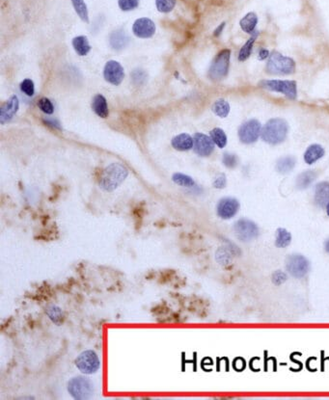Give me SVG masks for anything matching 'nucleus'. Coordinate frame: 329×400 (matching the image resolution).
<instances>
[{
    "mask_svg": "<svg viewBox=\"0 0 329 400\" xmlns=\"http://www.w3.org/2000/svg\"><path fill=\"white\" fill-rule=\"evenodd\" d=\"M129 170L121 163H112L108 165L101 173L99 177V186L105 192H113L127 178Z\"/></svg>",
    "mask_w": 329,
    "mask_h": 400,
    "instance_id": "f257e3e1",
    "label": "nucleus"
},
{
    "mask_svg": "<svg viewBox=\"0 0 329 400\" xmlns=\"http://www.w3.org/2000/svg\"><path fill=\"white\" fill-rule=\"evenodd\" d=\"M289 131L288 123L281 118L270 119L262 128L263 140L270 145H277L285 141Z\"/></svg>",
    "mask_w": 329,
    "mask_h": 400,
    "instance_id": "f03ea898",
    "label": "nucleus"
},
{
    "mask_svg": "<svg viewBox=\"0 0 329 400\" xmlns=\"http://www.w3.org/2000/svg\"><path fill=\"white\" fill-rule=\"evenodd\" d=\"M265 70L269 75H293L296 72V62L290 57L284 56L277 51H273L268 57Z\"/></svg>",
    "mask_w": 329,
    "mask_h": 400,
    "instance_id": "7ed1b4c3",
    "label": "nucleus"
},
{
    "mask_svg": "<svg viewBox=\"0 0 329 400\" xmlns=\"http://www.w3.org/2000/svg\"><path fill=\"white\" fill-rule=\"evenodd\" d=\"M67 389L70 396L75 400H88L94 394V384L90 379L82 376L72 378L68 382Z\"/></svg>",
    "mask_w": 329,
    "mask_h": 400,
    "instance_id": "20e7f679",
    "label": "nucleus"
},
{
    "mask_svg": "<svg viewBox=\"0 0 329 400\" xmlns=\"http://www.w3.org/2000/svg\"><path fill=\"white\" fill-rule=\"evenodd\" d=\"M230 49H223L216 55L209 70V78L211 80L219 81L227 77L230 66Z\"/></svg>",
    "mask_w": 329,
    "mask_h": 400,
    "instance_id": "39448f33",
    "label": "nucleus"
},
{
    "mask_svg": "<svg viewBox=\"0 0 329 400\" xmlns=\"http://www.w3.org/2000/svg\"><path fill=\"white\" fill-rule=\"evenodd\" d=\"M259 85L263 89L281 93L290 99H296L297 96L296 82L294 80H262Z\"/></svg>",
    "mask_w": 329,
    "mask_h": 400,
    "instance_id": "423d86ee",
    "label": "nucleus"
},
{
    "mask_svg": "<svg viewBox=\"0 0 329 400\" xmlns=\"http://www.w3.org/2000/svg\"><path fill=\"white\" fill-rule=\"evenodd\" d=\"M75 365L83 374L92 375L99 369L100 360L95 351L85 350L76 358Z\"/></svg>",
    "mask_w": 329,
    "mask_h": 400,
    "instance_id": "0eeeda50",
    "label": "nucleus"
},
{
    "mask_svg": "<svg viewBox=\"0 0 329 400\" xmlns=\"http://www.w3.org/2000/svg\"><path fill=\"white\" fill-rule=\"evenodd\" d=\"M287 271L295 278H303L307 275L310 269L309 260L302 255H292L286 261Z\"/></svg>",
    "mask_w": 329,
    "mask_h": 400,
    "instance_id": "6e6552de",
    "label": "nucleus"
},
{
    "mask_svg": "<svg viewBox=\"0 0 329 400\" xmlns=\"http://www.w3.org/2000/svg\"><path fill=\"white\" fill-rule=\"evenodd\" d=\"M234 230L238 240L244 242H248L257 239L260 232L257 224L247 218L238 220L234 226Z\"/></svg>",
    "mask_w": 329,
    "mask_h": 400,
    "instance_id": "1a4fd4ad",
    "label": "nucleus"
},
{
    "mask_svg": "<svg viewBox=\"0 0 329 400\" xmlns=\"http://www.w3.org/2000/svg\"><path fill=\"white\" fill-rule=\"evenodd\" d=\"M262 131L261 123L258 120L252 119L243 124L239 129L240 140L245 144L255 143Z\"/></svg>",
    "mask_w": 329,
    "mask_h": 400,
    "instance_id": "9d476101",
    "label": "nucleus"
},
{
    "mask_svg": "<svg viewBox=\"0 0 329 400\" xmlns=\"http://www.w3.org/2000/svg\"><path fill=\"white\" fill-rule=\"evenodd\" d=\"M240 203L237 199L226 197L221 199L216 207L217 215L224 220H228L236 216V214L240 210Z\"/></svg>",
    "mask_w": 329,
    "mask_h": 400,
    "instance_id": "9b49d317",
    "label": "nucleus"
},
{
    "mask_svg": "<svg viewBox=\"0 0 329 400\" xmlns=\"http://www.w3.org/2000/svg\"><path fill=\"white\" fill-rule=\"evenodd\" d=\"M193 150L200 157H209L214 150V143L211 136L198 132L193 137Z\"/></svg>",
    "mask_w": 329,
    "mask_h": 400,
    "instance_id": "f8f14e48",
    "label": "nucleus"
},
{
    "mask_svg": "<svg viewBox=\"0 0 329 400\" xmlns=\"http://www.w3.org/2000/svg\"><path fill=\"white\" fill-rule=\"evenodd\" d=\"M104 80L112 85L118 86L125 78V71L122 65L114 60H110L105 64L103 71Z\"/></svg>",
    "mask_w": 329,
    "mask_h": 400,
    "instance_id": "ddd939ff",
    "label": "nucleus"
},
{
    "mask_svg": "<svg viewBox=\"0 0 329 400\" xmlns=\"http://www.w3.org/2000/svg\"><path fill=\"white\" fill-rule=\"evenodd\" d=\"M133 34L141 39H148L155 35L156 24L148 17H141L135 20L132 26Z\"/></svg>",
    "mask_w": 329,
    "mask_h": 400,
    "instance_id": "4468645a",
    "label": "nucleus"
},
{
    "mask_svg": "<svg viewBox=\"0 0 329 400\" xmlns=\"http://www.w3.org/2000/svg\"><path fill=\"white\" fill-rule=\"evenodd\" d=\"M19 107V101L16 95H13L0 107V124L4 125L10 122L16 114Z\"/></svg>",
    "mask_w": 329,
    "mask_h": 400,
    "instance_id": "2eb2a0df",
    "label": "nucleus"
},
{
    "mask_svg": "<svg viewBox=\"0 0 329 400\" xmlns=\"http://www.w3.org/2000/svg\"><path fill=\"white\" fill-rule=\"evenodd\" d=\"M129 43L130 37L127 34V32L122 28L114 30L109 36V44L114 50H122L126 48Z\"/></svg>",
    "mask_w": 329,
    "mask_h": 400,
    "instance_id": "dca6fc26",
    "label": "nucleus"
},
{
    "mask_svg": "<svg viewBox=\"0 0 329 400\" xmlns=\"http://www.w3.org/2000/svg\"><path fill=\"white\" fill-rule=\"evenodd\" d=\"M314 200L318 207L327 208L329 203V182L323 181L316 186Z\"/></svg>",
    "mask_w": 329,
    "mask_h": 400,
    "instance_id": "f3484780",
    "label": "nucleus"
},
{
    "mask_svg": "<svg viewBox=\"0 0 329 400\" xmlns=\"http://www.w3.org/2000/svg\"><path fill=\"white\" fill-rule=\"evenodd\" d=\"M171 145L180 152L189 151L193 148V138L187 133H181L172 139Z\"/></svg>",
    "mask_w": 329,
    "mask_h": 400,
    "instance_id": "a211bd4d",
    "label": "nucleus"
},
{
    "mask_svg": "<svg viewBox=\"0 0 329 400\" xmlns=\"http://www.w3.org/2000/svg\"><path fill=\"white\" fill-rule=\"evenodd\" d=\"M92 109L93 111L100 118L105 119L108 117L109 115V110H108V106H107V101L106 98L100 95V94H97L92 100Z\"/></svg>",
    "mask_w": 329,
    "mask_h": 400,
    "instance_id": "6ab92c4d",
    "label": "nucleus"
},
{
    "mask_svg": "<svg viewBox=\"0 0 329 400\" xmlns=\"http://www.w3.org/2000/svg\"><path fill=\"white\" fill-rule=\"evenodd\" d=\"M324 156H325V149L321 145L314 144L308 147V149L306 150L304 154V161L307 164L311 165V164H314L316 161L321 160Z\"/></svg>",
    "mask_w": 329,
    "mask_h": 400,
    "instance_id": "aec40b11",
    "label": "nucleus"
},
{
    "mask_svg": "<svg viewBox=\"0 0 329 400\" xmlns=\"http://www.w3.org/2000/svg\"><path fill=\"white\" fill-rule=\"evenodd\" d=\"M317 173L315 171L309 170V171H305L303 173H301L297 177H296V187L300 190L306 189L308 188L317 178Z\"/></svg>",
    "mask_w": 329,
    "mask_h": 400,
    "instance_id": "412c9836",
    "label": "nucleus"
},
{
    "mask_svg": "<svg viewBox=\"0 0 329 400\" xmlns=\"http://www.w3.org/2000/svg\"><path fill=\"white\" fill-rule=\"evenodd\" d=\"M258 23V16L255 13H248L240 21V25L243 31L247 34H252Z\"/></svg>",
    "mask_w": 329,
    "mask_h": 400,
    "instance_id": "4be33fe9",
    "label": "nucleus"
},
{
    "mask_svg": "<svg viewBox=\"0 0 329 400\" xmlns=\"http://www.w3.org/2000/svg\"><path fill=\"white\" fill-rule=\"evenodd\" d=\"M73 47L76 50V52L80 56H85L87 55L90 50L91 47L89 45L88 38L86 36H78L73 40Z\"/></svg>",
    "mask_w": 329,
    "mask_h": 400,
    "instance_id": "5701e85b",
    "label": "nucleus"
},
{
    "mask_svg": "<svg viewBox=\"0 0 329 400\" xmlns=\"http://www.w3.org/2000/svg\"><path fill=\"white\" fill-rule=\"evenodd\" d=\"M46 314H47L48 318L53 324H55L57 326H60V325L63 324L65 317H64V313H63V311L61 310L60 307L55 306V305L49 306L46 310Z\"/></svg>",
    "mask_w": 329,
    "mask_h": 400,
    "instance_id": "b1692460",
    "label": "nucleus"
},
{
    "mask_svg": "<svg viewBox=\"0 0 329 400\" xmlns=\"http://www.w3.org/2000/svg\"><path fill=\"white\" fill-rule=\"evenodd\" d=\"M296 166V159L294 157H285L279 159L276 162V171L280 174L290 173Z\"/></svg>",
    "mask_w": 329,
    "mask_h": 400,
    "instance_id": "393cba45",
    "label": "nucleus"
},
{
    "mask_svg": "<svg viewBox=\"0 0 329 400\" xmlns=\"http://www.w3.org/2000/svg\"><path fill=\"white\" fill-rule=\"evenodd\" d=\"M258 36H259V32L255 30V31L251 34V37L248 39L247 44L241 48L240 53H239V60H240L241 62H244V61H246L247 59L249 58V56H250V54H251V52H252L253 46H254L255 41H256V39L258 38Z\"/></svg>",
    "mask_w": 329,
    "mask_h": 400,
    "instance_id": "a878e982",
    "label": "nucleus"
},
{
    "mask_svg": "<svg viewBox=\"0 0 329 400\" xmlns=\"http://www.w3.org/2000/svg\"><path fill=\"white\" fill-rule=\"evenodd\" d=\"M292 242V235L284 228L277 229L275 233V245L278 248H286Z\"/></svg>",
    "mask_w": 329,
    "mask_h": 400,
    "instance_id": "bb28decb",
    "label": "nucleus"
},
{
    "mask_svg": "<svg viewBox=\"0 0 329 400\" xmlns=\"http://www.w3.org/2000/svg\"><path fill=\"white\" fill-rule=\"evenodd\" d=\"M212 110L216 116L220 118H226L230 113V104L225 99L220 98L213 104Z\"/></svg>",
    "mask_w": 329,
    "mask_h": 400,
    "instance_id": "cd10ccee",
    "label": "nucleus"
},
{
    "mask_svg": "<svg viewBox=\"0 0 329 400\" xmlns=\"http://www.w3.org/2000/svg\"><path fill=\"white\" fill-rule=\"evenodd\" d=\"M172 180L174 183H176L179 186L187 187V188H192L193 186H195L194 179L191 176L181 174V173H175L172 176Z\"/></svg>",
    "mask_w": 329,
    "mask_h": 400,
    "instance_id": "c85d7f7f",
    "label": "nucleus"
},
{
    "mask_svg": "<svg viewBox=\"0 0 329 400\" xmlns=\"http://www.w3.org/2000/svg\"><path fill=\"white\" fill-rule=\"evenodd\" d=\"M211 138L213 139L214 143L220 149H223L227 144V136L223 129L215 128L210 132Z\"/></svg>",
    "mask_w": 329,
    "mask_h": 400,
    "instance_id": "c756f323",
    "label": "nucleus"
},
{
    "mask_svg": "<svg viewBox=\"0 0 329 400\" xmlns=\"http://www.w3.org/2000/svg\"><path fill=\"white\" fill-rule=\"evenodd\" d=\"M73 6L75 8L76 13L79 15V16L82 19L84 22L88 23L89 22V15H88V9L86 6V3L84 0H72Z\"/></svg>",
    "mask_w": 329,
    "mask_h": 400,
    "instance_id": "7c9ffc66",
    "label": "nucleus"
},
{
    "mask_svg": "<svg viewBox=\"0 0 329 400\" xmlns=\"http://www.w3.org/2000/svg\"><path fill=\"white\" fill-rule=\"evenodd\" d=\"M215 258L219 264L227 265L232 261L231 251L226 247H220L215 254Z\"/></svg>",
    "mask_w": 329,
    "mask_h": 400,
    "instance_id": "2f4dec72",
    "label": "nucleus"
},
{
    "mask_svg": "<svg viewBox=\"0 0 329 400\" xmlns=\"http://www.w3.org/2000/svg\"><path fill=\"white\" fill-rule=\"evenodd\" d=\"M176 0H156L157 9L162 13H169L176 6Z\"/></svg>",
    "mask_w": 329,
    "mask_h": 400,
    "instance_id": "473e14b6",
    "label": "nucleus"
},
{
    "mask_svg": "<svg viewBox=\"0 0 329 400\" xmlns=\"http://www.w3.org/2000/svg\"><path fill=\"white\" fill-rule=\"evenodd\" d=\"M38 107L48 115L52 114L54 111L53 104L48 97H42L38 102Z\"/></svg>",
    "mask_w": 329,
    "mask_h": 400,
    "instance_id": "72a5a7b5",
    "label": "nucleus"
},
{
    "mask_svg": "<svg viewBox=\"0 0 329 400\" xmlns=\"http://www.w3.org/2000/svg\"><path fill=\"white\" fill-rule=\"evenodd\" d=\"M20 91L28 96H32L35 94V87L34 82L29 79L23 80L20 83Z\"/></svg>",
    "mask_w": 329,
    "mask_h": 400,
    "instance_id": "f704fd0d",
    "label": "nucleus"
},
{
    "mask_svg": "<svg viewBox=\"0 0 329 400\" xmlns=\"http://www.w3.org/2000/svg\"><path fill=\"white\" fill-rule=\"evenodd\" d=\"M118 5L122 11L129 12L138 7L139 0H119Z\"/></svg>",
    "mask_w": 329,
    "mask_h": 400,
    "instance_id": "c9c22d12",
    "label": "nucleus"
},
{
    "mask_svg": "<svg viewBox=\"0 0 329 400\" xmlns=\"http://www.w3.org/2000/svg\"><path fill=\"white\" fill-rule=\"evenodd\" d=\"M222 162L224 164L225 167L233 169L235 167L238 166L239 164V159L236 155L233 154H229V153H225L223 155V159H222Z\"/></svg>",
    "mask_w": 329,
    "mask_h": 400,
    "instance_id": "e433bc0d",
    "label": "nucleus"
},
{
    "mask_svg": "<svg viewBox=\"0 0 329 400\" xmlns=\"http://www.w3.org/2000/svg\"><path fill=\"white\" fill-rule=\"evenodd\" d=\"M287 279H288V276L285 272L281 270H277L272 274L271 281L275 286H281L287 281Z\"/></svg>",
    "mask_w": 329,
    "mask_h": 400,
    "instance_id": "4c0bfd02",
    "label": "nucleus"
},
{
    "mask_svg": "<svg viewBox=\"0 0 329 400\" xmlns=\"http://www.w3.org/2000/svg\"><path fill=\"white\" fill-rule=\"evenodd\" d=\"M227 184V179H226V176L224 174H220L218 175L214 181V187L216 189H223L225 188Z\"/></svg>",
    "mask_w": 329,
    "mask_h": 400,
    "instance_id": "58836bf2",
    "label": "nucleus"
},
{
    "mask_svg": "<svg viewBox=\"0 0 329 400\" xmlns=\"http://www.w3.org/2000/svg\"><path fill=\"white\" fill-rule=\"evenodd\" d=\"M48 126H49V127H52V128H61V127H60V124H59V122L56 120V119H50V118H49V119H47V120H45L44 121Z\"/></svg>",
    "mask_w": 329,
    "mask_h": 400,
    "instance_id": "ea45409f",
    "label": "nucleus"
},
{
    "mask_svg": "<svg viewBox=\"0 0 329 400\" xmlns=\"http://www.w3.org/2000/svg\"><path fill=\"white\" fill-rule=\"evenodd\" d=\"M267 57H269V52L266 49H261L260 53H259V60H264Z\"/></svg>",
    "mask_w": 329,
    "mask_h": 400,
    "instance_id": "a19ab883",
    "label": "nucleus"
},
{
    "mask_svg": "<svg viewBox=\"0 0 329 400\" xmlns=\"http://www.w3.org/2000/svg\"><path fill=\"white\" fill-rule=\"evenodd\" d=\"M225 27V22H223V23H221L215 30H214V35L215 36V37H218L220 34H221V32H222V30H223V28Z\"/></svg>",
    "mask_w": 329,
    "mask_h": 400,
    "instance_id": "79ce46f5",
    "label": "nucleus"
},
{
    "mask_svg": "<svg viewBox=\"0 0 329 400\" xmlns=\"http://www.w3.org/2000/svg\"><path fill=\"white\" fill-rule=\"evenodd\" d=\"M326 250L329 253V241L327 242V244H326Z\"/></svg>",
    "mask_w": 329,
    "mask_h": 400,
    "instance_id": "37998d69",
    "label": "nucleus"
},
{
    "mask_svg": "<svg viewBox=\"0 0 329 400\" xmlns=\"http://www.w3.org/2000/svg\"><path fill=\"white\" fill-rule=\"evenodd\" d=\"M326 208H327V213H328V215L329 216V203L328 204V206H327Z\"/></svg>",
    "mask_w": 329,
    "mask_h": 400,
    "instance_id": "c03bdc74",
    "label": "nucleus"
}]
</instances>
